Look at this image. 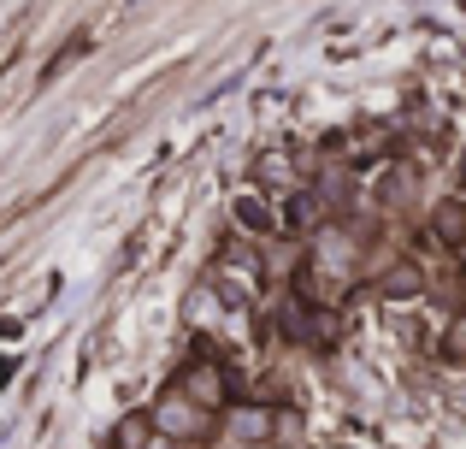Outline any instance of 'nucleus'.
<instances>
[{
  "label": "nucleus",
  "instance_id": "nucleus-1",
  "mask_svg": "<svg viewBox=\"0 0 466 449\" xmlns=\"http://www.w3.org/2000/svg\"><path fill=\"white\" fill-rule=\"evenodd\" d=\"M148 426L159 432V438H171V444H195V438H207V432H213V414H207V408H195L189 396L171 384V391L154 403Z\"/></svg>",
  "mask_w": 466,
  "mask_h": 449
},
{
  "label": "nucleus",
  "instance_id": "nucleus-2",
  "mask_svg": "<svg viewBox=\"0 0 466 449\" xmlns=\"http://www.w3.org/2000/svg\"><path fill=\"white\" fill-rule=\"evenodd\" d=\"M177 391L189 396L195 408H207V414H213V420L237 408V403H230V379H225V367H218V361H207V355H195L189 367L177 372Z\"/></svg>",
  "mask_w": 466,
  "mask_h": 449
},
{
  "label": "nucleus",
  "instance_id": "nucleus-3",
  "mask_svg": "<svg viewBox=\"0 0 466 449\" xmlns=\"http://www.w3.org/2000/svg\"><path fill=\"white\" fill-rule=\"evenodd\" d=\"M225 426H230V438H237V449H260L278 432V414H272V408H260V403H242V408H230V414H225Z\"/></svg>",
  "mask_w": 466,
  "mask_h": 449
},
{
  "label": "nucleus",
  "instance_id": "nucleus-4",
  "mask_svg": "<svg viewBox=\"0 0 466 449\" xmlns=\"http://www.w3.org/2000/svg\"><path fill=\"white\" fill-rule=\"evenodd\" d=\"M313 266H319V272H337V278H354V266H360V242H354L349 230H325V237L313 242Z\"/></svg>",
  "mask_w": 466,
  "mask_h": 449
},
{
  "label": "nucleus",
  "instance_id": "nucleus-5",
  "mask_svg": "<svg viewBox=\"0 0 466 449\" xmlns=\"http://www.w3.org/2000/svg\"><path fill=\"white\" fill-rule=\"evenodd\" d=\"M420 290H425V266L408 260V254L378 272V296H390V301H408V296H420Z\"/></svg>",
  "mask_w": 466,
  "mask_h": 449
},
{
  "label": "nucleus",
  "instance_id": "nucleus-6",
  "mask_svg": "<svg viewBox=\"0 0 466 449\" xmlns=\"http://www.w3.org/2000/svg\"><path fill=\"white\" fill-rule=\"evenodd\" d=\"M237 219L248 225V230H272V208H266L260 196H242V201H237Z\"/></svg>",
  "mask_w": 466,
  "mask_h": 449
},
{
  "label": "nucleus",
  "instance_id": "nucleus-7",
  "mask_svg": "<svg viewBox=\"0 0 466 449\" xmlns=\"http://www.w3.org/2000/svg\"><path fill=\"white\" fill-rule=\"evenodd\" d=\"M443 355H449V361H461V367H466V313H455V320L443 325Z\"/></svg>",
  "mask_w": 466,
  "mask_h": 449
},
{
  "label": "nucleus",
  "instance_id": "nucleus-8",
  "mask_svg": "<svg viewBox=\"0 0 466 449\" xmlns=\"http://www.w3.org/2000/svg\"><path fill=\"white\" fill-rule=\"evenodd\" d=\"M254 172H260V178H289V160H284V154H260Z\"/></svg>",
  "mask_w": 466,
  "mask_h": 449
},
{
  "label": "nucleus",
  "instance_id": "nucleus-9",
  "mask_svg": "<svg viewBox=\"0 0 466 449\" xmlns=\"http://www.w3.org/2000/svg\"><path fill=\"white\" fill-rule=\"evenodd\" d=\"M148 449H183V444H171V438H159V432H154V438H148Z\"/></svg>",
  "mask_w": 466,
  "mask_h": 449
},
{
  "label": "nucleus",
  "instance_id": "nucleus-10",
  "mask_svg": "<svg viewBox=\"0 0 466 449\" xmlns=\"http://www.w3.org/2000/svg\"><path fill=\"white\" fill-rule=\"evenodd\" d=\"M461 172H466V154H461Z\"/></svg>",
  "mask_w": 466,
  "mask_h": 449
}]
</instances>
